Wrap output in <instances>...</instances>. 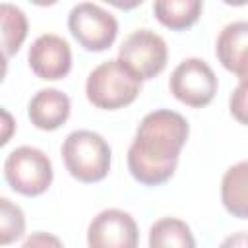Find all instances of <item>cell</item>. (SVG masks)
Returning a JSON list of instances; mask_svg holds the SVG:
<instances>
[{
  "label": "cell",
  "instance_id": "cell-1",
  "mask_svg": "<svg viewBox=\"0 0 248 248\" xmlns=\"http://www.w3.org/2000/svg\"><path fill=\"white\" fill-rule=\"evenodd\" d=\"M188 134L186 118L174 110L159 108L145 114L128 149L130 174L145 186L167 182L174 174Z\"/></svg>",
  "mask_w": 248,
  "mask_h": 248
},
{
  "label": "cell",
  "instance_id": "cell-2",
  "mask_svg": "<svg viewBox=\"0 0 248 248\" xmlns=\"http://www.w3.org/2000/svg\"><path fill=\"white\" fill-rule=\"evenodd\" d=\"M141 89V79L136 78L120 60L99 64L87 78L85 95L97 108L116 110L136 101Z\"/></svg>",
  "mask_w": 248,
  "mask_h": 248
},
{
  "label": "cell",
  "instance_id": "cell-3",
  "mask_svg": "<svg viewBox=\"0 0 248 248\" xmlns=\"http://www.w3.org/2000/svg\"><path fill=\"white\" fill-rule=\"evenodd\" d=\"M62 159L68 172L79 182H99L110 169V147L91 130H76L62 143Z\"/></svg>",
  "mask_w": 248,
  "mask_h": 248
},
{
  "label": "cell",
  "instance_id": "cell-4",
  "mask_svg": "<svg viewBox=\"0 0 248 248\" xmlns=\"http://www.w3.org/2000/svg\"><path fill=\"white\" fill-rule=\"evenodd\" d=\"M4 176L12 190L23 196H39L52 182V163L37 147H16L4 161Z\"/></svg>",
  "mask_w": 248,
  "mask_h": 248
},
{
  "label": "cell",
  "instance_id": "cell-5",
  "mask_svg": "<svg viewBox=\"0 0 248 248\" xmlns=\"http://www.w3.org/2000/svg\"><path fill=\"white\" fill-rule=\"evenodd\" d=\"M68 29L85 50L101 52L114 43L118 35V21L99 4L79 2L68 16Z\"/></svg>",
  "mask_w": 248,
  "mask_h": 248
},
{
  "label": "cell",
  "instance_id": "cell-6",
  "mask_svg": "<svg viewBox=\"0 0 248 248\" xmlns=\"http://www.w3.org/2000/svg\"><path fill=\"white\" fill-rule=\"evenodd\" d=\"M167 43L151 29L132 31L118 50V60L141 81L159 76L167 66Z\"/></svg>",
  "mask_w": 248,
  "mask_h": 248
},
{
  "label": "cell",
  "instance_id": "cell-7",
  "mask_svg": "<svg viewBox=\"0 0 248 248\" xmlns=\"http://www.w3.org/2000/svg\"><path fill=\"white\" fill-rule=\"evenodd\" d=\"M169 89L180 103L202 108L213 101L217 93V78L211 66L202 58H186L172 70Z\"/></svg>",
  "mask_w": 248,
  "mask_h": 248
},
{
  "label": "cell",
  "instance_id": "cell-8",
  "mask_svg": "<svg viewBox=\"0 0 248 248\" xmlns=\"http://www.w3.org/2000/svg\"><path fill=\"white\" fill-rule=\"evenodd\" d=\"M138 225L122 209H105L87 227L89 248H138Z\"/></svg>",
  "mask_w": 248,
  "mask_h": 248
},
{
  "label": "cell",
  "instance_id": "cell-9",
  "mask_svg": "<svg viewBox=\"0 0 248 248\" xmlns=\"http://www.w3.org/2000/svg\"><path fill=\"white\" fill-rule=\"evenodd\" d=\"M27 60L37 78L54 81L68 76L72 68V50L62 37L46 33L33 41L27 52Z\"/></svg>",
  "mask_w": 248,
  "mask_h": 248
},
{
  "label": "cell",
  "instance_id": "cell-10",
  "mask_svg": "<svg viewBox=\"0 0 248 248\" xmlns=\"http://www.w3.org/2000/svg\"><path fill=\"white\" fill-rule=\"evenodd\" d=\"M27 114L39 130H56L70 116V99L58 89H41L31 97Z\"/></svg>",
  "mask_w": 248,
  "mask_h": 248
},
{
  "label": "cell",
  "instance_id": "cell-11",
  "mask_svg": "<svg viewBox=\"0 0 248 248\" xmlns=\"http://www.w3.org/2000/svg\"><path fill=\"white\" fill-rule=\"evenodd\" d=\"M221 202L238 219H248V161L232 165L221 180Z\"/></svg>",
  "mask_w": 248,
  "mask_h": 248
},
{
  "label": "cell",
  "instance_id": "cell-12",
  "mask_svg": "<svg viewBox=\"0 0 248 248\" xmlns=\"http://www.w3.org/2000/svg\"><path fill=\"white\" fill-rule=\"evenodd\" d=\"M215 50L219 62L234 74L240 60L248 54V21H232L225 25L219 33Z\"/></svg>",
  "mask_w": 248,
  "mask_h": 248
},
{
  "label": "cell",
  "instance_id": "cell-13",
  "mask_svg": "<svg viewBox=\"0 0 248 248\" xmlns=\"http://www.w3.org/2000/svg\"><path fill=\"white\" fill-rule=\"evenodd\" d=\"M203 4L200 0H159L153 4L155 17L172 31H182L192 27L200 14Z\"/></svg>",
  "mask_w": 248,
  "mask_h": 248
},
{
  "label": "cell",
  "instance_id": "cell-14",
  "mask_svg": "<svg viewBox=\"0 0 248 248\" xmlns=\"http://www.w3.org/2000/svg\"><path fill=\"white\" fill-rule=\"evenodd\" d=\"M149 248H196V238L182 219L163 217L149 229Z\"/></svg>",
  "mask_w": 248,
  "mask_h": 248
},
{
  "label": "cell",
  "instance_id": "cell-15",
  "mask_svg": "<svg viewBox=\"0 0 248 248\" xmlns=\"http://www.w3.org/2000/svg\"><path fill=\"white\" fill-rule=\"evenodd\" d=\"M0 21H2V50L4 56L10 58L19 50L25 35H27V17L14 4H0Z\"/></svg>",
  "mask_w": 248,
  "mask_h": 248
},
{
  "label": "cell",
  "instance_id": "cell-16",
  "mask_svg": "<svg viewBox=\"0 0 248 248\" xmlns=\"http://www.w3.org/2000/svg\"><path fill=\"white\" fill-rule=\"evenodd\" d=\"M23 232H25L23 211L8 198H0V242L6 246L21 238Z\"/></svg>",
  "mask_w": 248,
  "mask_h": 248
},
{
  "label": "cell",
  "instance_id": "cell-17",
  "mask_svg": "<svg viewBox=\"0 0 248 248\" xmlns=\"http://www.w3.org/2000/svg\"><path fill=\"white\" fill-rule=\"evenodd\" d=\"M231 114L244 126H248V85L238 83L229 99Z\"/></svg>",
  "mask_w": 248,
  "mask_h": 248
},
{
  "label": "cell",
  "instance_id": "cell-18",
  "mask_svg": "<svg viewBox=\"0 0 248 248\" xmlns=\"http://www.w3.org/2000/svg\"><path fill=\"white\" fill-rule=\"evenodd\" d=\"M21 248H64V244H62V240L58 236L39 231V232H31L25 238Z\"/></svg>",
  "mask_w": 248,
  "mask_h": 248
},
{
  "label": "cell",
  "instance_id": "cell-19",
  "mask_svg": "<svg viewBox=\"0 0 248 248\" xmlns=\"http://www.w3.org/2000/svg\"><path fill=\"white\" fill-rule=\"evenodd\" d=\"M219 248H248V231H240V232H232L229 234Z\"/></svg>",
  "mask_w": 248,
  "mask_h": 248
},
{
  "label": "cell",
  "instance_id": "cell-20",
  "mask_svg": "<svg viewBox=\"0 0 248 248\" xmlns=\"http://www.w3.org/2000/svg\"><path fill=\"white\" fill-rule=\"evenodd\" d=\"M236 76H238V79H240V83H244V85H248V54L240 60V64H238V68H236V72H234Z\"/></svg>",
  "mask_w": 248,
  "mask_h": 248
}]
</instances>
